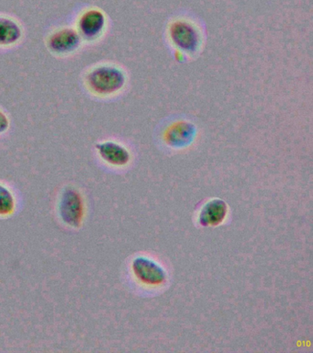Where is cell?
I'll return each mask as SVG.
<instances>
[{"label": "cell", "mask_w": 313, "mask_h": 353, "mask_svg": "<svg viewBox=\"0 0 313 353\" xmlns=\"http://www.w3.org/2000/svg\"><path fill=\"white\" fill-rule=\"evenodd\" d=\"M87 84L89 90L100 96H109L122 90L125 76L120 68L112 65H100L87 74Z\"/></svg>", "instance_id": "cell-1"}, {"label": "cell", "mask_w": 313, "mask_h": 353, "mask_svg": "<svg viewBox=\"0 0 313 353\" xmlns=\"http://www.w3.org/2000/svg\"><path fill=\"white\" fill-rule=\"evenodd\" d=\"M23 36L20 24L14 19L0 16V46H12Z\"/></svg>", "instance_id": "cell-10"}, {"label": "cell", "mask_w": 313, "mask_h": 353, "mask_svg": "<svg viewBox=\"0 0 313 353\" xmlns=\"http://www.w3.org/2000/svg\"><path fill=\"white\" fill-rule=\"evenodd\" d=\"M227 214V204L222 200L215 199L208 201L202 212L199 221L202 226L217 225L225 219Z\"/></svg>", "instance_id": "cell-8"}, {"label": "cell", "mask_w": 313, "mask_h": 353, "mask_svg": "<svg viewBox=\"0 0 313 353\" xmlns=\"http://www.w3.org/2000/svg\"><path fill=\"white\" fill-rule=\"evenodd\" d=\"M195 128L192 124L180 121L173 124L166 134V141L170 145L180 148L188 145L193 139Z\"/></svg>", "instance_id": "cell-9"}, {"label": "cell", "mask_w": 313, "mask_h": 353, "mask_svg": "<svg viewBox=\"0 0 313 353\" xmlns=\"http://www.w3.org/2000/svg\"><path fill=\"white\" fill-rule=\"evenodd\" d=\"M82 38L78 30L64 28L56 30L48 39L49 49L54 54H67L76 51L81 44Z\"/></svg>", "instance_id": "cell-4"}, {"label": "cell", "mask_w": 313, "mask_h": 353, "mask_svg": "<svg viewBox=\"0 0 313 353\" xmlns=\"http://www.w3.org/2000/svg\"><path fill=\"white\" fill-rule=\"evenodd\" d=\"M170 34L175 46L184 51L193 52L197 46V33L191 24L177 21L172 25Z\"/></svg>", "instance_id": "cell-6"}, {"label": "cell", "mask_w": 313, "mask_h": 353, "mask_svg": "<svg viewBox=\"0 0 313 353\" xmlns=\"http://www.w3.org/2000/svg\"><path fill=\"white\" fill-rule=\"evenodd\" d=\"M15 201L10 190L0 184V215L12 214L14 210Z\"/></svg>", "instance_id": "cell-11"}, {"label": "cell", "mask_w": 313, "mask_h": 353, "mask_svg": "<svg viewBox=\"0 0 313 353\" xmlns=\"http://www.w3.org/2000/svg\"><path fill=\"white\" fill-rule=\"evenodd\" d=\"M59 212L63 222L72 228L80 225L83 217V201L78 190L67 188L64 190L59 203Z\"/></svg>", "instance_id": "cell-2"}, {"label": "cell", "mask_w": 313, "mask_h": 353, "mask_svg": "<svg viewBox=\"0 0 313 353\" xmlns=\"http://www.w3.org/2000/svg\"><path fill=\"white\" fill-rule=\"evenodd\" d=\"M96 148L100 154L101 159L114 165H125L130 160V153L125 146L120 143L107 141V142L98 143Z\"/></svg>", "instance_id": "cell-7"}, {"label": "cell", "mask_w": 313, "mask_h": 353, "mask_svg": "<svg viewBox=\"0 0 313 353\" xmlns=\"http://www.w3.org/2000/svg\"><path fill=\"white\" fill-rule=\"evenodd\" d=\"M106 26V17L102 11L92 8L79 17L78 32L82 39L94 41L102 34Z\"/></svg>", "instance_id": "cell-3"}, {"label": "cell", "mask_w": 313, "mask_h": 353, "mask_svg": "<svg viewBox=\"0 0 313 353\" xmlns=\"http://www.w3.org/2000/svg\"><path fill=\"white\" fill-rule=\"evenodd\" d=\"M134 274L142 283L158 285L166 281V275L163 268L152 259L139 256L133 262Z\"/></svg>", "instance_id": "cell-5"}, {"label": "cell", "mask_w": 313, "mask_h": 353, "mask_svg": "<svg viewBox=\"0 0 313 353\" xmlns=\"http://www.w3.org/2000/svg\"><path fill=\"white\" fill-rule=\"evenodd\" d=\"M10 127V120L3 112L0 110V134H3Z\"/></svg>", "instance_id": "cell-12"}]
</instances>
